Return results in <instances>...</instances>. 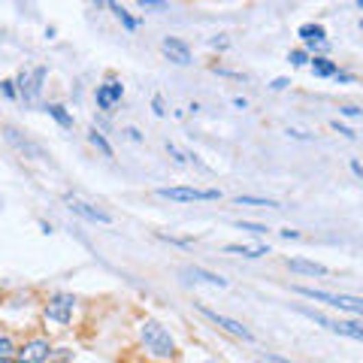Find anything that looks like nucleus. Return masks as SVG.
Instances as JSON below:
<instances>
[{
	"label": "nucleus",
	"mask_w": 363,
	"mask_h": 363,
	"mask_svg": "<svg viewBox=\"0 0 363 363\" xmlns=\"http://www.w3.org/2000/svg\"><path fill=\"white\" fill-rule=\"evenodd\" d=\"M142 12H166L170 10V0H136Z\"/></svg>",
	"instance_id": "obj_22"
},
{
	"label": "nucleus",
	"mask_w": 363,
	"mask_h": 363,
	"mask_svg": "<svg viewBox=\"0 0 363 363\" xmlns=\"http://www.w3.org/2000/svg\"><path fill=\"white\" fill-rule=\"evenodd\" d=\"M288 136H294V140H312V134H306V130H288Z\"/></svg>",
	"instance_id": "obj_30"
},
{
	"label": "nucleus",
	"mask_w": 363,
	"mask_h": 363,
	"mask_svg": "<svg viewBox=\"0 0 363 363\" xmlns=\"http://www.w3.org/2000/svg\"><path fill=\"white\" fill-rule=\"evenodd\" d=\"M140 339H142V348L158 360H173L176 358V339L170 336V330L155 321V318H145L142 327H140Z\"/></svg>",
	"instance_id": "obj_1"
},
{
	"label": "nucleus",
	"mask_w": 363,
	"mask_h": 363,
	"mask_svg": "<svg viewBox=\"0 0 363 363\" xmlns=\"http://www.w3.org/2000/svg\"><path fill=\"white\" fill-rule=\"evenodd\" d=\"M351 173H354L358 179H363V164H360V161H351Z\"/></svg>",
	"instance_id": "obj_35"
},
{
	"label": "nucleus",
	"mask_w": 363,
	"mask_h": 363,
	"mask_svg": "<svg viewBox=\"0 0 363 363\" xmlns=\"http://www.w3.org/2000/svg\"><path fill=\"white\" fill-rule=\"evenodd\" d=\"M49 358H52L49 339H31V342L16 348V360L12 363H49Z\"/></svg>",
	"instance_id": "obj_11"
},
{
	"label": "nucleus",
	"mask_w": 363,
	"mask_h": 363,
	"mask_svg": "<svg viewBox=\"0 0 363 363\" xmlns=\"http://www.w3.org/2000/svg\"><path fill=\"white\" fill-rule=\"evenodd\" d=\"M358 6H360V10H363V0H358Z\"/></svg>",
	"instance_id": "obj_40"
},
{
	"label": "nucleus",
	"mask_w": 363,
	"mask_h": 363,
	"mask_svg": "<svg viewBox=\"0 0 363 363\" xmlns=\"http://www.w3.org/2000/svg\"><path fill=\"white\" fill-rule=\"evenodd\" d=\"M224 254H239V258H264L270 254V245H224Z\"/></svg>",
	"instance_id": "obj_18"
},
{
	"label": "nucleus",
	"mask_w": 363,
	"mask_h": 363,
	"mask_svg": "<svg viewBox=\"0 0 363 363\" xmlns=\"http://www.w3.org/2000/svg\"><path fill=\"white\" fill-rule=\"evenodd\" d=\"M151 109H155V115H158V118H164V115H166V109H164V97H161V94H155V97H151Z\"/></svg>",
	"instance_id": "obj_27"
},
{
	"label": "nucleus",
	"mask_w": 363,
	"mask_h": 363,
	"mask_svg": "<svg viewBox=\"0 0 363 363\" xmlns=\"http://www.w3.org/2000/svg\"><path fill=\"white\" fill-rule=\"evenodd\" d=\"M339 112H342V115H348V118H358V115H360V109H358V106H342V109H339Z\"/></svg>",
	"instance_id": "obj_31"
},
{
	"label": "nucleus",
	"mask_w": 363,
	"mask_h": 363,
	"mask_svg": "<svg viewBox=\"0 0 363 363\" xmlns=\"http://www.w3.org/2000/svg\"><path fill=\"white\" fill-rule=\"evenodd\" d=\"M333 130H336V134H342L345 136V140H358V134H354V130L351 127H345V125H339V121H333V125H330Z\"/></svg>",
	"instance_id": "obj_28"
},
{
	"label": "nucleus",
	"mask_w": 363,
	"mask_h": 363,
	"mask_svg": "<svg viewBox=\"0 0 363 363\" xmlns=\"http://www.w3.org/2000/svg\"><path fill=\"white\" fill-rule=\"evenodd\" d=\"M158 197L170 200V203H206V200H221V191L215 188H188V185H176V188H158Z\"/></svg>",
	"instance_id": "obj_3"
},
{
	"label": "nucleus",
	"mask_w": 363,
	"mask_h": 363,
	"mask_svg": "<svg viewBox=\"0 0 363 363\" xmlns=\"http://www.w3.org/2000/svg\"><path fill=\"white\" fill-rule=\"evenodd\" d=\"M166 242H173V245H191V239H179V236H164Z\"/></svg>",
	"instance_id": "obj_34"
},
{
	"label": "nucleus",
	"mask_w": 363,
	"mask_h": 363,
	"mask_svg": "<svg viewBox=\"0 0 363 363\" xmlns=\"http://www.w3.org/2000/svg\"><path fill=\"white\" fill-rule=\"evenodd\" d=\"M161 52L170 58L173 64H179V67H188V64H191V46H188L185 40H179V36H164Z\"/></svg>",
	"instance_id": "obj_13"
},
{
	"label": "nucleus",
	"mask_w": 363,
	"mask_h": 363,
	"mask_svg": "<svg viewBox=\"0 0 363 363\" xmlns=\"http://www.w3.org/2000/svg\"><path fill=\"white\" fill-rule=\"evenodd\" d=\"M125 134H127V136H130V140H134V142H142V134H140V130H136V127H127Z\"/></svg>",
	"instance_id": "obj_33"
},
{
	"label": "nucleus",
	"mask_w": 363,
	"mask_h": 363,
	"mask_svg": "<svg viewBox=\"0 0 363 363\" xmlns=\"http://www.w3.org/2000/svg\"><path fill=\"white\" fill-rule=\"evenodd\" d=\"M46 67H36V70H25V73H18V79H16V91H18V97L21 100H36L40 97V91H42V82H46Z\"/></svg>",
	"instance_id": "obj_8"
},
{
	"label": "nucleus",
	"mask_w": 363,
	"mask_h": 363,
	"mask_svg": "<svg viewBox=\"0 0 363 363\" xmlns=\"http://www.w3.org/2000/svg\"><path fill=\"white\" fill-rule=\"evenodd\" d=\"M288 85H290L288 79H285V76H279V79H273V82H270V88H273V91H285Z\"/></svg>",
	"instance_id": "obj_29"
},
{
	"label": "nucleus",
	"mask_w": 363,
	"mask_h": 363,
	"mask_svg": "<svg viewBox=\"0 0 363 363\" xmlns=\"http://www.w3.org/2000/svg\"><path fill=\"white\" fill-rule=\"evenodd\" d=\"M42 109H46V112L52 115V118H55L64 130H73V115L67 112V106H61V103H46Z\"/></svg>",
	"instance_id": "obj_19"
},
{
	"label": "nucleus",
	"mask_w": 363,
	"mask_h": 363,
	"mask_svg": "<svg viewBox=\"0 0 363 363\" xmlns=\"http://www.w3.org/2000/svg\"><path fill=\"white\" fill-rule=\"evenodd\" d=\"M297 312H300L303 318H309V321L321 324L324 330L339 333V336H348V339H358V342H363V324H358V321H333V318L321 315V312H312V309H297Z\"/></svg>",
	"instance_id": "obj_5"
},
{
	"label": "nucleus",
	"mask_w": 363,
	"mask_h": 363,
	"mask_svg": "<svg viewBox=\"0 0 363 363\" xmlns=\"http://www.w3.org/2000/svg\"><path fill=\"white\" fill-rule=\"evenodd\" d=\"M264 363H294V360H288V358H279V354H266Z\"/></svg>",
	"instance_id": "obj_32"
},
{
	"label": "nucleus",
	"mask_w": 363,
	"mask_h": 363,
	"mask_svg": "<svg viewBox=\"0 0 363 363\" xmlns=\"http://www.w3.org/2000/svg\"><path fill=\"white\" fill-rule=\"evenodd\" d=\"M88 142H91L94 149H97V151H100V155H103V158H109V161H112V158H115L112 145H109V140H106L103 134H100L97 127H91V130H88Z\"/></svg>",
	"instance_id": "obj_20"
},
{
	"label": "nucleus",
	"mask_w": 363,
	"mask_h": 363,
	"mask_svg": "<svg viewBox=\"0 0 363 363\" xmlns=\"http://www.w3.org/2000/svg\"><path fill=\"white\" fill-rule=\"evenodd\" d=\"M258 363H264V360H258Z\"/></svg>",
	"instance_id": "obj_41"
},
{
	"label": "nucleus",
	"mask_w": 363,
	"mask_h": 363,
	"mask_svg": "<svg viewBox=\"0 0 363 363\" xmlns=\"http://www.w3.org/2000/svg\"><path fill=\"white\" fill-rule=\"evenodd\" d=\"M91 3L97 6V10H109L115 18L121 21V25L127 27V31H136V27H140V18H134V16H130V12L125 10V6L118 3V0H91Z\"/></svg>",
	"instance_id": "obj_14"
},
{
	"label": "nucleus",
	"mask_w": 363,
	"mask_h": 363,
	"mask_svg": "<svg viewBox=\"0 0 363 363\" xmlns=\"http://www.w3.org/2000/svg\"><path fill=\"white\" fill-rule=\"evenodd\" d=\"M234 106L236 109H249V100H245V97H234Z\"/></svg>",
	"instance_id": "obj_38"
},
{
	"label": "nucleus",
	"mask_w": 363,
	"mask_h": 363,
	"mask_svg": "<svg viewBox=\"0 0 363 363\" xmlns=\"http://www.w3.org/2000/svg\"><path fill=\"white\" fill-rule=\"evenodd\" d=\"M212 49H227V40H212Z\"/></svg>",
	"instance_id": "obj_39"
},
{
	"label": "nucleus",
	"mask_w": 363,
	"mask_h": 363,
	"mask_svg": "<svg viewBox=\"0 0 363 363\" xmlns=\"http://www.w3.org/2000/svg\"><path fill=\"white\" fill-rule=\"evenodd\" d=\"M294 294L306 297V300H315V303H327V306H333V309H345V312H354V315H363V297L330 294V290H315V288H303V285H297Z\"/></svg>",
	"instance_id": "obj_2"
},
{
	"label": "nucleus",
	"mask_w": 363,
	"mask_h": 363,
	"mask_svg": "<svg viewBox=\"0 0 363 363\" xmlns=\"http://www.w3.org/2000/svg\"><path fill=\"white\" fill-rule=\"evenodd\" d=\"M67 209L73 215H79V218H85V221H91V224H112L115 218L106 212V209H100V206H91V203H85V200H76V197H67Z\"/></svg>",
	"instance_id": "obj_12"
},
{
	"label": "nucleus",
	"mask_w": 363,
	"mask_h": 363,
	"mask_svg": "<svg viewBox=\"0 0 363 363\" xmlns=\"http://www.w3.org/2000/svg\"><path fill=\"white\" fill-rule=\"evenodd\" d=\"M236 206H264V209H285V203H281V200H270V197H249V194H245V197H242V194H239V197H236Z\"/></svg>",
	"instance_id": "obj_21"
},
{
	"label": "nucleus",
	"mask_w": 363,
	"mask_h": 363,
	"mask_svg": "<svg viewBox=\"0 0 363 363\" xmlns=\"http://www.w3.org/2000/svg\"><path fill=\"white\" fill-rule=\"evenodd\" d=\"M288 270L290 273H300V275H327V273H330L324 264H315V260H303V258H290L288 260Z\"/></svg>",
	"instance_id": "obj_15"
},
{
	"label": "nucleus",
	"mask_w": 363,
	"mask_h": 363,
	"mask_svg": "<svg viewBox=\"0 0 363 363\" xmlns=\"http://www.w3.org/2000/svg\"><path fill=\"white\" fill-rule=\"evenodd\" d=\"M309 67H312V73H315L318 79H333V76L339 73L336 64H333L330 58H324V55H315V58H312V61H309Z\"/></svg>",
	"instance_id": "obj_17"
},
{
	"label": "nucleus",
	"mask_w": 363,
	"mask_h": 363,
	"mask_svg": "<svg viewBox=\"0 0 363 363\" xmlns=\"http://www.w3.org/2000/svg\"><path fill=\"white\" fill-rule=\"evenodd\" d=\"M73 309H76V297L73 294H55L46 303V318L55 324H70L73 321Z\"/></svg>",
	"instance_id": "obj_9"
},
{
	"label": "nucleus",
	"mask_w": 363,
	"mask_h": 363,
	"mask_svg": "<svg viewBox=\"0 0 363 363\" xmlns=\"http://www.w3.org/2000/svg\"><path fill=\"white\" fill-rule=\"evenodd\" d=\"M288 61H290V67H306V64L312 61V55L306 52V49H294V52H288Z\"/></svg>",
	"instance_id": "obj_24"
},
{
	"label": "nucleus",
	"mask_w": 363,
	"mask_h": 363,
	"mask_svg": "<svg viewBox=\"0 0 363 363\" xmlns=\"http://www.w3.org/2000/svg\"><path fill=\"white\" fill-rule=\"evenodd\" d=\"M121 97H125V85H121L115 76H109L106 82L97 85V91H94V100H97L100 112H115V106L121 103Z\"/></svg>",
	"instance_id": "obj_7"
},
{
	"label": "nucleus",
	"mask_w": 363,
	"mask_h": 363,
	"mask_svg": "<svg viewBox=\"0 0 363 363\" xmlns=\"http://www.w3.org/2000/svg\"><path fill=\"white\" fill-rule=\"evenodd\" d=\"M182 275H188V279H194V281H206V285H212V288H227V279H221L218 273L200 270V266H188V270H182Z\"/></svg>",
	"instance_id": "obj_16"
},
{
	"label": "nucleus",
	"mask_w": 363,
	"mask_h": 363,
	"mask_svg": "<svg viewBox=\"0 0 363 363\" xmlns=\"http://www.w3.org/2000/svg\"><path fill=\"white\" fill-rule=\"evenodd\" d=\"M297 36L303 40L306 52H327V49H330L324 25H318V21H306V25H300V27H297Z\"/></svg>",
	"instance_id": "obj_10"
},
{
	"label": "nucleus",
	"mask_w": 363,
	"mask_h": 363,
	"mask_svg": "<svg viewBox=\"0 0 363 363\" xmlns=\"http://www.w3.org/2000/svg\"><path fill=\"white\" fill-rule=\"evenodd\" d=\"M0 91H3V97H10V100H16V97H18L16 82H12V79H0Z\"/></svg>",
	"instance_id": "obj_26"
},
{
	"label": "nucleus",
	"mask_w": 363,
	"mask_h": 363,
	"mask_svg": "<svg viewBox=\"0 0 363 363\" xmlns=\"http://www.w3.org/2000/svg\"><path fill=\"white\" fill-rule=\"evenodd\" d=\"M197 312H200L203 318H209V321H212L215 327H221L224 333H230V336L245 339V342H254V333H251L245 324H239V321H234V318L221 315V312H215V309H209V306H197Z\"/></svg>",
	"instance_id": "obj_6"
},
{
	"label": "nucleus",
	"mask_w": 363,
	"mask_h": 363,
	"mask_svg": "<svg viewBox=\"0 0 363 363\" xmlns=\"http://www.w3.org/2000/svg\"><path fill=\"white\" fill-rule=\"evenodd\" d=\"M236 227L239 230H249V234H254V236H264L270 227H264V224H254V221H236Z\"/></svg>",
	"instance_id": "obj_25"
},
{
	"label": "nucleus",
	"mask_w": 363,
	"mask_h": 363,
	"mask_svg": "<svg viewBox=\"0 0 363 363\" xmlns=\"http://www.w3.org/2000/svg\"><path fill=\"white\" fill-rule=\"evenodd\" d=\"M16 360V345L10 336H0V363H12Z\"/></svg>",
	"instance_id": "obj_23"
},
{
	"label": "nucleus",
	"mask_w": 363,
	"mask_h": 363,
	"mask_svg": "<svg viewBox=\"0 0 363 363\" xmlns=\"http://www.w3.org/2000/svg\"><path fill=\"white\" fill-rule=\"evenodd\" d=\"M333 79H336V82H354V76H351V73H336Z\"/></svg>",
	"instance_id": "obj_36"
},
{
	"label": "nucleus",
	"mask_w": 363,
	"mask_h": 363,
	"mask_svg": "<svg viewBox=\"0 0 363 363\" xmlns=\"http://www.w3.org/2000/svg\"><path fill=\"white\" fill-rule=\"evenodd\" d=\"M281 236H285V239H300V230H281Z\"/></svg>",
	"instance_id": "obj_37"
},
{
	"label": "nucleus",
	"mask_w": 363,
	"mask_h": 363,
	"mask_svg": "<svg viewBox=\"0 0 363 363\" xmlns=\"http://www.w3.org/2000/svg\"><path fill=\"white\" fill-rule=\"evenodd\" d=\"M0 134H3V140L12 145V149L18 151V155H25V158H31V161H46V149H42L40 142H34L27 134H21V130L16 125H3L0 127Z\"/></svg>",
	"instance_id": "obj_4"
}]
</instances>
